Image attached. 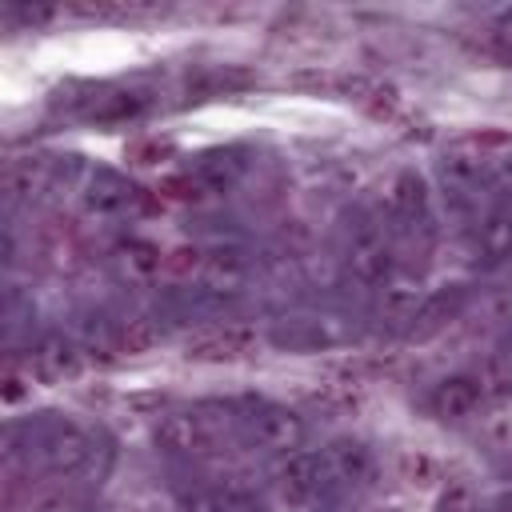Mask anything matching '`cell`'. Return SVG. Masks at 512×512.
I'll list each match as a JSON object with an SVG mask.
<instances>
[{
    "label": "cell",
    "mask_w": 512,
    "mask_h": 512,
    "mask_svg": "<svg viewBox=\"0 0 512 512\" xmlns=\"http://www.w3.org/2000/svg\"><path fill=\"white\" fill-rule=\"evenodd\" d=\"M332 480H336V472H332L328 456L300 448V452H292L288 464L280 468V496H284L288 504H296V508H312L316 500L328 496Z\"/></svg>",
    "instance_id": "cell-1"
},
{
    "label": "cell",
    "mask_w": 512,
    "mask_h": 512,
    "mask_svg": "<svg viewBox=\"0 0 512 512\" xmlns=\"http://www.w3.org/2000/svg\"><path fill=\"white\" fill-rule=\"evenodd\" d=\"M248 432H252V440H256L260 448L284 452V456L300 452L304 440H308V424H304L292 408H284V404H260V408H252Z\"/></svg>",
    "instance_id": "cell-2"
},
{
    "label": "cell",
    "mask_w": 512,
    "mask_h": 512,
    "mask_svg": "<svg viewBox=\"0 0 512 512\" xmlns=\"http://www.w3.org/2000/svg\"><path fill=\"white\" fill-rule=\"evenodd\" d=\"M156 444L168 456H208L216 452V428L200 412H168L156 424Z\"/></svg>",
    "instance_id": "cell-3"
},
{
    "label": "cell",
    "mask_w": 512,
    "mask_h": 512,
    "mask_svg": "<svg viewBox=\"0 0 512 512\" xmlns=\"http://www.w3.org/2000/svg\"><path fill=\"white\" fill-rule=\"evenodd\" d=\"M344 264H348V276H352V280H360V284L376 288V284H384V280L392 276L396 256H392V244H388L376 228H364V232H356V236H352Z\"/></svg>",
    "instance_id": "cell-4"
},
{
    "label": "cell",
    "mask_w": 512,
    "mask_h": 512,
    "mask_svg": "<svg viewBox=\"0 0 512 512\" xmlns=\"http://www.w3.org/2000/svg\"><path fill=\"white\" fill-rule=\"evenodd\" d=\"M88 456H92V436L80 432L76 424H60V428H52V432L40 440V460H44V468L56 472V476H68V472L84 468Z\"/></svg>",
    "instance_id": "cell-5"
},
{
    "label": "cell",
    "mask_w": 512,
    "mask_h": 512,
    "mask_svg": "<svg viewBox=\"0 0 512 512\" xmlns=\"http://www.w3.org/2000/svg\"><path fill=\"white\" fill-rule=\"evenodd\" d=\"M428 404H432V412L440 420H468V416H476L484 408V392H480L476 376H444L432 388Z\"/></svg>",
    "instance_id": "cell-6"
},
{
    "label": "cell",
    "mask_w": 512,
    "mask_h": 512,
    "mask_svg": "<svg viewBox=\"0 0 512 512\" xmlns=\"http://www.w3.org/2000/svg\"><path fill=\"white\" fill-rule=\"evenodd\" d=\"M324 456H328L336 480H344V484H352V488H368V484L376 480V456H372V448L360 444V440H352V436L332 440Z\"/></svg>",
    "instance_id": "cell-7"
},
{
    "label": "cell",
    "mask_w": 512,
    "mask_h": 512,
    "mask_svg": "<svg viewBox=\"0 0 512 512\" xmlns=\"http://www.w3.org/2000/svg\"><path fill=\"white\" fill-rule=\"evenodd\" d=\"M132 200H136V188H132L124 176L108 172V168H96V172L88 176V184H84V208L96 212V216H116V212H124Z\"/></svg>",
    "instance_id": "cell-8"
},
{
    "label": "cell",
    "mask_w": 512,
    "mask_h": 512,
    "mask_svg": "<svg viewBox=\"0 0 512 512\" xmlns=\"http://www.w3.org/2000/svg\"><path fill=\"white\" fill-rule=\"evenodd\" d=\"M440 176H444V188L456 196V204H476L480 200V188L488 180L484 160L464 156V152H448L444 164H440Z\"/></svg>",
    "instance_id": "cell-9"
},
{
    "label": "cell",
    "mask_w": 512,
    "mask_h": 512,
    "mask_svg": "<svg viewBox=\"0 0 512 512\" xmlns=\"http://www.w3.org/2000/svg\"><path fill=\"white\" fill-rule=\"evenodd\" d=\"M200 280H204L208 288H216V292H240L244 280H248V260H244V252H236V248L204 252Z\"/></svg>",
    "instance_id": "cell-10"
},
{
    "label": "cell",
    "mask_w": 512,
    "mask_h": 512,
    "mask_svg": "<svg viewBox=\"0 0 512 512\" xmlns=\"http://www.w3.org/2000/svg\"><path fill=\"white\" fill-rule=\"evenodd\" d=\"M388 208L404 224L424 220V212H428V188H424V180L416 172H400L392 180V188H388Z\"/></svg>",
    "instance_id": "cell-11"
},
{
    "label": "cell",
    "mask_w": 512,
    "mask_h": 512,
    "mask_svg": "<svg viewBox=\"0 0 512 512\" xmlns=\"http://www.w3.org/2000/svg\"><path fill=\"white\" fill-rule=\"evenodd\" d=\"M252 348V336L244 332H212V336H196L188 340V360H200V364H224V360H236V356H248Z\"/></svg>",
    "instance_id": "cell-12"
},
{
    "label": "cell",
    "mask_w": 512,
    "mask_h": 512,
    "mask_svg": "<svg viewBox=\"0 0 512 512\" xmlns=\"http://www.w3.org/2000/svg\"><path fill=\"white\" fill-rule=\"evenodd\" d=\"M476 244L492 264L508 260L512 256V216L508 212H488L476 228Z\"/></svg>",
    "instance_id": "cell-13"
},
{
    "label": "cell",
    "mask_w": 512,
    "mask_h": 512,
    "mask_svg": "<svg viewBox=\"0 0 512 512\" xmlns=\"http://www.w3.org/2000/svg\"><path fill=\"white\" fill-rule=\"evenodd\" d=\"M36 360H40V368H44V376H76L80 368H84V352L72 344V340H64V336H52V340H44L40 344V352H36Z\"/></svg>",
    "instance_id": "cell-14"
},
{
    "label": "cell",
    "mask_w": 512,
    "mask_h": 512,
    "mask_svg": "<svg viewBox=\"0 0 512 512\" xmlns=\"http://www.w3.org/2000/svg\"><path fill=\"white\" fill-rule=\"evenodd\" d=\"M40 180H44V160H32V156H16V160H8L4 172H0V184H4L8 200L32 196V192L40 188Z\"/></svg>",
    "instance_id": "cell-15"
},
{
    "label": "cell",
    "mask_w": 512,
    "mask_h": 512,
    "mask_svg": "<svg viewBox=\"0 0 512 512\" xmlns=\"http://www.w3.org/2000/svg\"><path fill=\"white\" fill-rule=\"evenodd\" d=\"M164 260H168V256H164L156 244H148V240H128V244L120 248V264H124V272L136 276V280L156 276V272L164 268Z\"/></svg>",
    "instance_id": "cell-16"
},
{
    "label": "cell",
    "mask_w": 512,
    "mask_h": 512,
    "mask_svg": "<svg viewBox=\"0 0 512 512\" xmlns=\"http://www.w3.org/2000/svg\"><path fill=\"white\" fill-rule=\"evenodd\" d=\"M472 376L484 392V404H504L512 396V364L508 360H484Z\"/></svg>",
    "instance_id": "cell-17"
},
{
    "label": "cell",
    "mask_w": 512,
    "mask_h": 512,
    "mask_svg": "<svg viewBox=\"0 0 512 512\" xmlns=\"http://www.w3.org/2000/svg\"><path fill=\"white\" fill-rule=\"evenodd\" d=\"M188 512H260V504L244 492H196Z\"/></svg>",
    "instance_id": "cell-18"
},
{
    "label": "cell",
    "mask_w": 512,
    "mask_h": 512,
    "mask_svg": "<svg viewBox=\"0 0 512 512\" xmlns=\"http://www.w3.org/2000/svg\"><path fill=\"white\" fill-rule=\"evenodd\" d=\"M140 108H144V100H140L136 92H108V96H100V100L92 104V120L116 124V120H132V116H140Z\"/></svg>",
    "instance_id": "cell-19"
},
{
    "label": "cell",
    "mask_w": 512,
    "mask_h": 512,
    "mask_svg": "<svg viewBox=\"0 0 512 512\" xmlns=\"http://www.w3.org/2000/svg\"><path fill=\"white\" fill-rule=\"evenodd\" d=\"M72 488L68 484H40L28 492L24 512H72Z\"/></svg>",
    "instance_id": "cell-20"
},
{
    "label": "cell",
    "mask_w": 512,
    "mask_h": 512,
    "mask_svg": "<svg viewBox=\"0 0 512 512\" xmlns=\"http://www.w3.org/2000/svg\"><path fill=\"white\" fill-rule=\"evenodd\" d=\"M156 340H160V332H156V324L144 320V316H132V320L120 328V352H128V356H140V352L156 348Z\"/></svg>",
    "instance_id": "cell-21"
},
{
    "label": "cell",
    "mask_w": 512,
    "mask_h": 512,
    "mask_svg": "<svg viewBox=\"0 0 512 512\" xmlns=\"http://www.w3.org/2000/svg\"><path fill=\"white\" fill-rule=\"evenodd\" d=\"M396 464H400L404 480H412V484H428V480L436 476V464H432V456H424V452H400Z\"/></svg>",
    "instance_id": "cell-22"
},
{
    "label": "cell",
    "mask_w": 512,
    "mask_h": 512,
    "mask_svg": "<svg viewBox=\"0 0 512 512\" xmlns=\"http://www.w3.org/2000/svg\"><path fill=\"white\" fill-rule=\"evenodd\" d=\"M436 512H476V496L468 484H448V492L440 496Z\"/></svg>",
    "instance_id": "cell-23"
},
{
    "label": "cell",
    "mask_w": 512,
    "mask_h": 512,
    "mask_svg": "<svg viewBox=\"0 0 512 512\" xmlns=\"http://www.w3.org/2000/svg\"><path fill=\"white\" fill-rule=\"evenodd\" d=\"M492 44H496L504 56H512V8L496 20V28H492Z\"/></svg>",
    "instance_id": "cell-24"
},
{
    "label": "cell",
    "mask_w": 512,
    "mask_h": 512,
    "mask_svg": "<svg viewBox=\"0 0 512 512\" xmlns=\"http://www.w3.org/2000/svg\"><path fill=\"white\" fill-rule=\"evenodd\" d=\"M492 180L512 196V156H508V160H500V168H496V176H492Z\"/></svg>",
    "instance_id": "cell-25"
}]
</instances>
